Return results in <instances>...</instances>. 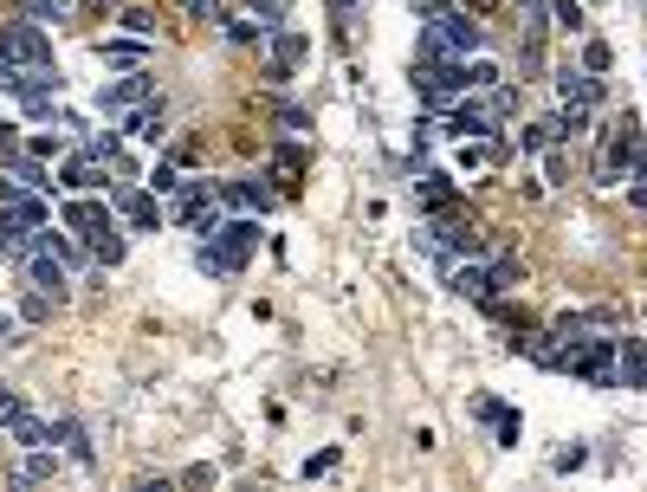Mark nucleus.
Wrapping results in <instances>:
<instances>
[{
  "label": "nucleus",
  "mask_w": 647,
  "mask_h": 492,
  "mask_svg": "<svg viewBox=\"0 0 647 492\" xmlns=\"http://www.w3.org/2000/svg\"><path fill=\"white\" fill-rule=\"evenodd\" d=\"M220 26H227V39H240V46H253V39H266V33H259V26H253V13H233V20H220Z\"/></svg>",
  "instance_id": "7c9ffc66"
},
{
  "label": "nucleus",
  "mask_w": 647,
  "mask_h": 492,
  "mask_svg": "<svg viewBox=\"0 0 647 492\" xmlns=\"http://www.w3.org/2000/svg\"><path fill=\"white\" fill-rule=\"evenodd\" d=\"M486 279H492V298H499V292H512V285L525 279V259H518V253H499V259L486 266Z\"/></svg>",
  "instance_id": "4be33fe9"
},
{
  "label": "nucleus",
  "mask_w": 647,
  "mask_h": 492,
  "mask_svg": "<svg viewBox=\"0 0 647 492\" xmlns=\"http://www.w3.org/2000/svg\"><path fill=\"white\" fill-rule=\"evenodd\" d=\"M473 415H479V421H492V434H499V447H518V434H525V421H518V415H512V408H505V402H492V395H486V402H473Z\"/></svg>",
  "instance_id": "4468645a"
},
{
  "label": "nucleus",
  "mask_w": 647,
  "mask_h": 492,
  "mask_svg": "<svg viewBox=\"0 0 647 492\" xmlns=\"http://www.w3.org/2000/svg\"><path fill=\"white\" fill-rule=\"evenodd\" d=\"M59 441L72 447V460H85V467H91V441H85V428H78V421H65V428H59Z\"/></svg>",
  "instance_id": "2f4dec72"
},
{
  "label": "nucleus",
  "mask_w": 647,
  "mask_h": 492,
  "mask_svg": "<svg viewBox=\"0 0 647 492\" xmlns=\"http://www.w3.org/2000/svg\"><path fill=\"white\" fill-rule=\"evenodd\" d=\"M65 188H78V195H91V188H104V175H98V156H72L65 162V175H59Z\"/></svg>",
  "instance_id": "412c9836"
},
{
  "label": "nucleus",
  "mask_w": 647,
  "mask_h": 492,
  "mask_svg": "<svg viewBox=\"0 0 647 492\" xmlns=\"http://www.w3.org/2000/svg\"><path fill=\"white\" fill-rule=\"evenodd\" d=\"M26 415V402H20V389H7V382H0V428H13V421Z\"/></svg>",
  "instance_id": "72a5a7b5"
},
{
  "label": "nucleus",
  "mask_w": 647,
  "mask_h": 492,
  "mask_svg": "<svg viewBox=\"0 0 647 492\" xmlns=\"http://www.w3.org/2000/svg\"><path fill=\"white\" fill-rule=\"evenodd\" d=\"M279 123H285V130H305V123H311V117H305V111H298V104H279Z\"/></svg>",
  "instance_id": "58836bf2"
},
{
  "label": "nucleus",
  "mask_w": 647,
  "mask_h": 492,
  "mask_svg": "<svg viewBox=\"0 0 647 492\" xmlns=\"http://www.w3.org/2000/svg\"><path fill=\"white\" fill-rule=\"evenodd\" d=\"M20 78H26V65H13L7 52H0V91H20Z\"/></svg>",
  "instance_id": "e433bc0d"
},
{
  "label": "nucleus",
  "mask_w": 647,
  "mask_h": 492,
  "mask_svg": "<svg viewBox=\"0 0 647 492\" xmlns=\"http://www.w3.org/2000/svg\"><path fill=\"white\" fill-rule=\"evenodd\" d=\"M0 259H13V227L0 221Z\"/></svg>",
  "instance_id": "ea45409f"
},
{
  "label": "nucleus",
  "mask_w": 647,
  "mask_h": 492,
  "mask_svg": "<svg viewBox=\"0 0 647 492\" xmlns=\"http://www.w3.org/2000/svg\"><path fill=\"white\" fill-rule=\"evenodd\" d=\"M149 188H156V195H169V188H175V162H156V169H149Z\"/></svg>",
  "instance_id": "4c0bfd02"
},
{
  "label": "nucleus",
  "mask_w": 647,
  "mask_h": 492,
  "mask_svg": "<svg viewBox=\"0 0 647 492\" xmlns=\"http://www.w3.org/2000/svg\"><path fill=\"white\" fill-rule=\"evenodd\" d=\"M492 85H499V65H492V59H473V65H466V91H492Z\"/></svg>",
  "instance_id": "c756f323"
},
{
  "label": "nucleus",
  "mask_w": 647,
  "mask_h": 492,
  "mask_svg": "<svg viewBox=\"0 0 647 492\" xmlns=\"http://www.w3.org/2000/svg\"><path fill=\"white\" fill-rule=\"evenodd\" d=\"M447 130L466 136V143H486V136H492V111H479V104H460V111L447 117Z\"/></svg>",
  "instance_id": "f3484780"
},
{
  "label": "nucleus",
  "mask_w": 647,
  "mask_h": 492,
  "mask_svg": "<svg viewBox=\"0 0 647 492\" xmlns=\"http://www.w3.org/2000/svg\"><path fill=\"white\" fill-rule=\"evenodd\" d=\"M220 201H227V208H259V214H266L272 208V188L246 175V182H227V188H220Z\"/></svg>",
  "instance_id": "a211bd4d"
},
{
  "label": "nucleus",
  "mask_w": 647,
  "mask_h": 492,
  "mask_svg": "<svg viewBox=\"0 0 647 492\" xmlns=\"http://www.w3.org/2000/svg\"><path fill=\"white\" fill-rule=\"evenodd\" d=\"M65 227H72L78 240H91L98 227H110V208H98V201H85V195H78L72 208H65Z\"/></svg>",
  "instance_id": "dca6fc26"
},
{
  "label": "nucleus",
  "mask_w": 647,
  "mask_h": 492,
  "mask_svg": "<svg viewBox=\"0 0 647 492\" xmlns=\"http://www.w3.org/2000/svg\"><path fill=\"white\" fill-rule=\"evenodd\" d=\"M583 72H609V46H602V39L583 46Z\"/></svg>",
  "instance_id": "c9c22d12"
},
{
  "label": "nucleus",
  "mask_w": 647,
  "mask_h": 492,
  "mask_svg": "<svg viewBox=\"0 0 647 492\" xmlns=\"http://www.w3.org/2000/svg\"><path fill=\"white\" fill-rule=\"evenodd\" d=\"M46 7H52V13H65V7H72V0H46Z\"/></svg>",
  "instance_id": "a19ab883"
},
{
  "label": "nucleus",
  "mask_w": 647,
  "mask_h": 492,
  "mask_svg": "<svg viewBox=\"0 0 647 492\" xmlns=\"http://www.w3.org/2000/svg\"><path fill=\"white\" fill-rule=\"evenodd\" d=\"M518 350H525V357L538 363V369H563V337H557V331H538V337H525Z\"/></svg>",
  "instance_id": "6ab92c4d"
},
{
  "label": "nucleus",
  "mask_w": 647,
  "mask_h": 492,
  "mask_svg": "<svg viewBox=\"0 0 647 492\" xmlns=\"http://www.w3.org/2000/svg\"><path fill=\"white\" fill-rule=\"evenodd\" d=\"M123 33H130V39H156V13H149V7H130V13H123Z\"/></svg>",
  "instance_id": "c85d7f7f"
},
{
  "label": "nucleus",
  "mask_w": 647,
  "mask_h": 492,
  "mask_svg": "<svg viewBox=\"0 0 647 492\" xmlns=\"http://www.w3.org/2000/svg\"><path fill=\"white\" fill-rule=\"evenodd\" d=\"M272 175H279V182H285V195H292V188H298V175H305V156H298V149H279V156H272Z\"/></svg>",
  "instance_id": "bb28decb"
},
{
  "label": "nucleus",
  "mask_w": 647,
  "mask_h": 492,
  "mask_svg": "<svg viewBox=\"0 0 647 492\" xmlns=\"http://www.w3.org/2000/svg\"><path fill=\"white\" fill-rule=\"evenodd\" d=\"M0 169H7L20 188H39V195L52 188V169H46V156H20V149H13V156H0Z\"/></svg>",
  "instance_id": "f8f14e48"
},
{
  "label": "nucleus",
  "mask_w": 647,
  "mask_h": 492,
  "mask_svg": "<svg viewBox=\"0 0 647 492\" xmlns=\"http://www.w3.org/2000/svg\"><path fill=\"white\" fill-rule=\"evenodd\" d=\"M98 59L104 65H143L149 59V39H98Z\"/></svg>",
  "instance_id": "aec40b11"
},
{
  "label": "nucleus",
  "mask_w": 647,
  "mask_h": 492,
  "mask_svg": "<svg viewBox=\"0 0 647 492\" xmlns=\"http://www.w3.org/2000/svg\"><path fill=\"white\" fill-rule=\"evenodd\" d=\"M428 26L447 39V52H460V59H466V52H479V39H486V26H479L473 13H460V7H434Z\"/></svg>",
  "instance_id": "20e7f679"
},
{
  "label": "nucleus",
  "mask_w": 647,
  "mask_h": 492,
  "mask_svg": "<svg viewBox=\"0 0 647 492\" xmlns=\"http://www.w3.org/2000/svg\"><path fill=\"white\" fill-rule=\"evenodd\" d=\"M149 91H156V78H149L143 65H130V78H117V85H104V91H98V111L130 117L136 104H149Z\"/></svg>",
  "instance_id": "423d86ee"
},
{
  "label": "nucleus",
  "mask_w": 647,
  "mask_h": 492,
  "mask_svg": "<svg viewBox=\"0 0 647 492\" xmlns=\"http://www.w3.org/2000/svg\"><path fill=\"white\" fill-rule=\"evenodd\" d=\"M0 52H7L13 65H52V39L39 33L33 20H7L0 26Z\"/></svg>",
  "instance_id": "7ed1b4c3"
},
{
  "label": "nucleus",
  "mask_w": 647,
  "mask_h": 492,
  "mask_svg": "<svg viewBox=\"0 0 647 492\" xmlns=\"http://www.w3.org/2000/svg\"><path fill=\"white\" fill-rule=\"evenodd\" d=\"M13 441H20V447H46L52 441V428H46V421H39V415H20V421H13Z\"/></svg>",
  "instance_id": "b1692460"
},
{
  "label": "nucleus",
  "mask_w": 647,
  "mask_h": 492,
  "mask_svg": "<svg viewBox=\"0 0 647 492\" xmlns=\"http://www.w3.org/2000/svg\"><path fill=\"white\" fill-rule=\"evenodd\" d=\"M550 130H557V143H563V136H576V130H589V104H563V111L550 117Z\"/></svg>",
  "instance_id": "393cba45"
},
{
  "label": "nucleus",
  "mask_w": 647,
  "mask_h": 492,
  "mask_svg": "<svg viewBox=\"0 0 647 492\" xmlns=\"http://www.w3.org/2000/svg\"><path fill=\"white\" fill-rule=\"evenodd\" d=\"M117 208H123V221L130 227H162V208H156V195H143V188H117Z\"/></svg>",
  "instance_id": "ddd939ff"
},
{
  "label": "nucleus",
  "mask_w": 647,
  "mask_h": 492,
  "mask_svg": "<svg viewBox=\"0 0 647 492\" xmlns=\"http://www.w3.org/2000/svg\"><path fill=\"white\" fill-rule=\"evenodd\" d=\"M440 272H447V285H453L460 298H479V305L492 298V279H486V266H479V259H447Z\"/></svg>",
  "instance_id": "9b49d317"
},
{
  "label": "nucleus",
  "mask_w": 647,
  "mask_h": 492,
  "mask_svg": "<svg viewBox=\"0 0 647 492\" xmlns=\"http://www.w3.org/2000/svg\"><path fill=\"white\" fill-rule=\"evenodd\" d=\"M647 162V136L635 117H622V136H609V149H602V182H615V175H641Z\"/></svg>",
  "instance_id": "f03ea898"
},
{
  "label": "nucleus",
  "mask_w": 647,
  "mask_h": 492,
  "mask_svg": "<svg viewBox=\"0 0 647 492\" xmlns=\"http://www.w3.org/2000/svg\"><path fill=\"white\" fill-rule=\"evenodd\" d=\"M26 279H33V292H46L52 305L65 298V285H72V272H65V259L52 253V246H39L33 259H26Z\"/></svg>",
  "instance_id": "0eeeda50"
},
{
  "label": "nucleus",
  "mask_w": 647,
  "mask_h": 492,
  "mask_svg": "<svg viewBox=\"0 0 647 492\" xmlns=\"http://www.w3.org/2000/svg\"><path fill=\"white\" fill-rule=\"evenodd\" d=\"M20 318H26V324H46V318H52V298H46V292H33V298L20 305Z\"/></svg>",
  "instance_id": "f704fd0d"
},
{
  "label": "nucleus",
  "mask_w": 647,
  "mask_h": 492,
  "mask_svg": "<svg viewBox=\"0 0 647 492\" xmlns=\"http://www.w3.org/2000/svg\"><path fill=\"white\" fill-rule=\"evenodd\" d=\"M557 91H563V104H589V111L602 104L596 72H570V65H563V72H557Z\"/></svg>",
  "instance_id": "2eb2a0df"
},
{
  "label": "nucleus",
  "mask_w": 647,
  "mask_h": 492,
  "mask_svg": "<svg viewBox=\"0 0 647 492\" xmlns=\"http://www.w3.org/2000/svg\"><path fill=\"white\" fill-rule=\"evenodd\" d=\"M298 59H311V39L305 33H285V26H279V33H272V85H285V78H292V65Z\"/></svg>",
  "instance_id": "9d476101"
},
{
  "label": "nucleus",
  "mask_w": 647,
  "mask_h": 492,
  "mask_svg": "<svg viewBox=\"0 0 647 492\" xmlns=\"http://www.w3.org/2000/svg\"><path fill=\"white\" fill-rule=\"evenodd\" d=\"M550 20H557L563 33H583V7H576V0H557V7H550Z\"/></svg>",
  "instance_id": "473e14b6"
},
{
  "label": "nucleus",
  "mask_w": 647,
  "mask_h": 492,
  "mask_svg": "<svg viewBox=\"0 0 647 492\" xmlns=\"http://www.w3.org/2000/svg\"><path fill=\"white\" fill-rule=\"evenodd\" d=\"M0 214L7 221H26V227H46V201H39V188H20V182H0Z\"/></svg>",
  "instance_id": "6e6552de"
},
{
  "label": "nucleus",
  "mask_w": 647,
  "mask_h": 492,
  "mask_svg": "<svg viewBox=\"0 0 647 492\" xmlns=\"http://www.w3.org/2000/svg\"><path fill=\"white\" fill-rule=\"evenodd\" d=\"M208 246L227 259V272H240L246 259H253V246H259V221H220L208 234Z\"/></svg>",
  "instance_id": "39448f33"
},
{
  "label": "nucleus",
  "mask_w": 647,
  "mask_h": 492,
  "mask_svg": "<svg viewBox=\"0 0 647 492\" xmlns=\"http://www.w3.org/2000/svg\"><path fill=\"white\" fill-rule=\"evenodd\" d=\"M563 369L583 376L589 389H615V331H596V337L563 344Z\"/></svg>",
  "instance_id": "f257e3e1"
},
{
  "label": "nucleus",
  "mask_w": 647,
  "mask_h": 492,
  "mask_svg": "<svg viewBox=\"0 0 647 492\" xmlns=\"http://www.w3.org/2000/svg\"><path fill=\"white\" fill-rule=\"evenodd\" d=\"M246 13L259 20V33H279L285 26V0H246Z\"/></svg>",
  "instance_id": "a878e982"
},
{
  "label": "nucleus",
  "mask_w": 647,
  "mask_h": 492,
  "mask_svg": "<svg viewBox=\"0 0 647 492\" xmlns=\"http://www.w3.org/2000/svg\"><path fill=\"white\" fill-rule=\"evenodd\" d=\"M85 246H91V259H98V266H123V234H117V227H98Z\"/></svg>",
  "instance_id": "5701e85b"
},
{
  "label": "nucleus",
  "mask_w": 647,
  "mask_h": 492,
  "mask_svg": "<svg viewBox=\"0 0 647 492\" xmlns=\"http://www.w3.org/2000/svg\"><path fill=\"white\" fill-rule=\"evenodd\" d=\"M615 382L647 389V337H615Z\"/></svg>",
  "instance_id": "1a4fd4ad"
},
{
  "label": "nucleus",
  "mask_w": 647,
  "mask_h": 492,
  "mask_svg": "<svg viewBox=\"0 0 647 492\" xmlns=\"http://www.w3.org/2000/svg\"><path fill=\"white\" fill-rule=\"evenodd\" d=\"M52 473H59V460H52L46 447H26V473L20 480H52Z\"/></svg>",
  "instance_id": "cd10ccee"
}]
</instances>
